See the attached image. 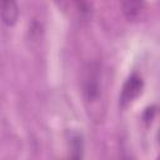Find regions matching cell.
<instances>
[{
	"mask_svg": "<svg viewBox=\"0 0 160 160\" xmlns=\"http://www.w3.org/2000/svg\"><path fill=\"white\" fill-rule=\"evenodd\" d=\"M100 66L96 62H91L86 66L82 78V92L86 101H95L100 95Z\"/></svg>",
	"mask_w": 160,
	"mask_h": 160,
	"instance_id": "cell-1",
	"label": "cell"
},
{
	"mask_svg": "<svg viewBox=\"0 0 160 160\" xmlns=\"http://www.w3.org/2000/svg\"><path fill=\"white\" fill-rule=\"evenodd\" d=\"M142 85H144L142 84V79L139 75L132 74L131 76H129L128 80L124 82L121 92H120V100H119L120 105L121 106H126L128 104L134 101L141 94Z\"/></svg>",
	"mask_w": 160,
	"mask_h": 160,
	"instance_id": "cell-2",
	"label": "cell"
},
{
	"mask_svg": "<svg viewBox=\"0 0 160 160\" xmlns=\"http://www.w3.org/2000/svg\"><path fill=\"white\" fill-rule=\"evenodd\" d=\"M19 9L15 1L12 0H4L1 2V19L5 25H12L15 24L18 19Z\"/></svg>",
	"mask_w": 160,
	"mask_h": 160,
	"instance_id": "cell-3",
	"label": "cell"
},
{
	"mask_svg": "<svg viewBox=\"0 0 160 160\" xmlns=\"http://www.w3.org/2000/svg\"><path fill=\"white\" fill-rule=\"evenodd\" d=\"M121 8H122V12L125 14V16L128 19H136L140 12L144 9V2L142 1H134V0H129V1H124L121 2Z\"/></svg>",
	"mask_w": 160,
	"mask_h": 160,
	"instance_id": "cell-4",
	"label": "cell"
},
{
	"mask_svg": "<svg viewBox=\"0 0 160 160\" xmlns=\"http://www.w3.org/2000/svg\"><path fill=\"white\" fill-rule=\"evenodd\" d=\"M71 156L70 160H81V154H82V141L80 136H76L71 141Z\"/></svg>",
	"mask_w": 160,
	"mask_h": 160,
	"instance_id": "cell-5",
	"label": "cell"
},
{
	"mask_svg": "<svg viewBox=\"0 0 160 160\" xmlns=\"http://www.w3.org/2000/svg\"><path fill=\"white\" fill-rule=\"evenodd\" d=\"M159 141H160V132H159Z\"/></svg>",
	"mask_w": 160,
	"mask_h": 160,
	"instance_id": "cell-6",
	"label": "cell"
},
{
	"mask_svg": "<svg viewBox=\"0 0 160 160\" xmlns=\"http://www.w3.org/2000/svg\"><path fill=\"white\" fill-rule=\"evenodd\" d=\"M156 160H160V156H159V158H158V159H156Z\"/></svg>",
	"mask_w": 160,
	"mask_h": 160,
	"instance_id": "cell-7",
	"label": "cell"
}]
</instances>
